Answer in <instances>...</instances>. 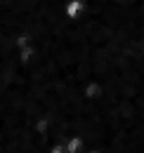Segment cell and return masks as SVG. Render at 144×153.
Returning <instances> with one entry per match:
<instances>
[{"label": "cell", "mask_w": 144, "mask_h": 153, "mask_svg": "<svg viewBox=\"0 0 144 153\" xmlns=\"http://www.w3.org/2000/svg\"><path fill=\"white\" fill-rule=\"evenodd\" d=\"M85 10H88V0H66V5H64V17L69 21H78L83 17Z\"/></svg>", "instance_id": "obj_1"}, {"label": "cell", "mask_w": 144, "mask_h": 153, "mask_svg": "<svg viewBox=\"0 0 144 153\" xmlns=\"http://www.w3.org/2000/svg\"><path fill=\"white\" fill-rule=\"evenodd\" d=\"M78 149H80V139L76 137V139H71V141H69V146H66V151H69V153H76Z\"/></svg>", "instance_id": "obj_2"}]
</instances>
